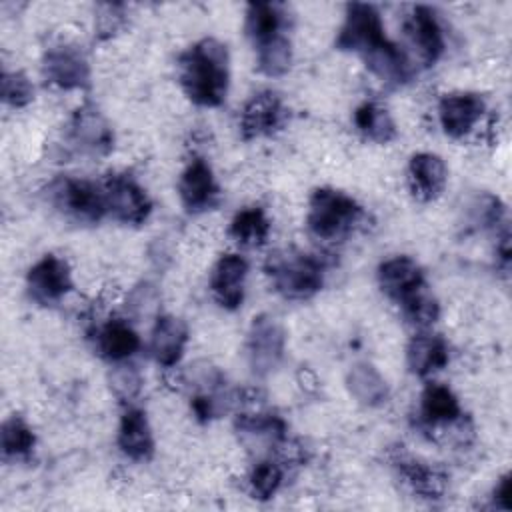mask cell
Wrapping results in <instances>:
<instances>
[{
	"mask_svg": "<svg viewBox=\"0 0 512 512\" xmlns=\"http://www.w3.org/2000/svg\"><path fill=\"white\" fill-rule=\"evenodd\" d=\"M178 82L186 98L202 108H216L230 86V56L226 44L202 38L178 56Z\"/></svg>",
	"mask_w": 512,
	"mask_h": 512,
	"instance_id": "6da1fadb",
	"label": "cell"
},
{
	"mask_svg": "<svg viewBox=\"0 0 512 512\" xmlns=\"http://www.w3.org/2000/svg\"><path fill=\"white\" fill-rule=\"evenodd\" d=\"M264 272L274 292L286 300H308L324 284V262L294 248L274 250L264 262Z\"/></svg>",
	"mask_w": 512,
	"mask_h": 512,
	"instance_id": "7a4b0ae2",
	"label": "cell"
},
{
	"mask_svg": "<svg viewBox=\"0 0 512 512\" xmlns=\"http://www.w3.org/2000/svg\"><path fill=\"white\" fill-rule=\"evenodd\" d=\"M364 218V208L342 190L324 186L316 188L308 198L306 226L318 240H344L362 224Z\"/></svg>",
	"mask_w": 512,
	"mask_h": 512,
	"instance_id": "3957f363",
	"label": "cell"
},
{
	"mask_svg": "<svg viewBox=\"0 0 512 512\" xmlns=\"http://www.w3.org/2000/svg\"><path fill=\"white\" fill-rule=\"evenodd\" d=\"M46 198L58 212L80 224H96L108 214L102 186L90 180L60 176L48 184Z\"/></svg>",
	"mask_w": 512,
	"mask_h": 512,
	"instance_id": "277c9868",
	"label": "cell"
},
{
	"mask_svg": "<svg viewBox=\"0 0 512 512\" xmlns=\"http://www.w3.org/2000/svg\"><path fill=\"white\" fill-rule=\"evenodd\" d=\"M386 42L388 38L384 34L382 16L372 4L352 2L346 6L344 22L334 42L336 50L354 52L364 58Z\"/></svg>",
	"mask_w": 512,
	"mask_h": 512,
	"instance_id": "5b68a950",
	"label": "cell"
},
{
	"mask_svg": "<svg viewBox=\"0 0 512 512\" xmlns=\"http://www.w3.org/2000/svg\"><path fill=\"white\" fill-rule=\"evenodd\" d=\"M244 350L254 376L264 378L272 374L280 366L286 350V332L278 318L272 314L254 316L246 334Z\"/></svg>",
	"mask_w": 512,
	"mask_h": 512,
	"instance_id": "8992f818",
	"label": "cell"
},
{
	"mask_svg": "<svg viewBox=\"0 0 512 512\" xmlns=\"http://www.w3.org/2000/svg\"><path fill=\"white\" fill-rule=\"evenodd\" d=\"M66 142L88 158H104L114 150V130L98 106H78L66 124Z\"/></svg>",
	"mask_w": 512,
	"mask_h": 512,
	"instance_id": "52a82bcc",
	"label": "cell"
},
{
	"mask_svg": "<svg viewBox=\"0 0 512 512\" xmlns=\"http://www.w3.org/2000/svg\"><path fill=\"white\" fill-rule=\"evenodd\" d=\"M108 214L128 226L144 224L152 214V200L144 186L130 174H110L100 184Z\"/></svg>",
	"mask_w": 512,
	"mask_h": 512,
	"instance_id": "ba28073f",
	"label": "cell"
},
{
	"mask_svg": "<svg viewBox=\"0 0 512 512\" xmlns=\"http://www.w3.org/2000/svg\"><path fill=\"white\" fill-rule=\"evenodd\" d=\"M74 288L68 262L56 254H44L26 272V292L40 306L62 302Z\"/></svg>",
	"mask_w": 512,
	"mask_h": 512,
	"instance_id": "9c48e42d",
	"label": "cell"
},
{
	"mask_svg": "<svg viewBox=\"0 0 512 512\" xmlns=\"http://www.w3.org/2000/svg\"><path fill=\"white\" fill-rule=\"evenodd\" d=\"M46 82L60 90H84L90 86V64L86 54L70 42H56L42 54Z\"/></svg>",
	"mask_w": 512,
	"mask_h": 512,
	"instance_id": "30bf717a",
	"label": "cell"
},
{
	"mask_svg": "<svg viewBox=\"0 0 512 512\" xmlns=\"http://www.w3.org/2000/svg\"><path fill=\"white\" fill-rule=\"evenodd\" d=\"M234 430L240 444L256 458L272 456L288 440V424L272 412L238 414Z\"/></svg>",
	"mask_w": 512,
	"mask_h": 512,
	"instance_id": "8fae6325",
	"label": "cell"
},
{
	"mask_svg": "<svg viewBox=\"0 0 512 512\" xmlns=\"http://www.w3.org/2000/svg\"><path fill=\"white\" fill-rule=\"evenodd\" d=\"M286 118L288 108L284 100L272 90H260L244 102L238 118V128L244 140L266 138L282 130Z\"/></svg>",
	"mask_w": 512,
	"mask_h": 512,
	"instance_id": "7c38bea8",
	"label": "cell"
},
{
	"mask_svg": "<svg viewBox=\"0 0 512 512\" xmlns=\"http://www.w3.org/2000/svg\"><path fill=\"white\" fill-rule=\"evenodd\" d=\"M402 28L408 46L422 66H434L442 58L446 50L444 30L430 6H414L404 18Z\"/></svg>",
	"mask_w": 512,
	"mask_h": 512,
	"instance_id": "4fadbf2b",
	"label": "cell"
},
{
	"mask_svg": "<svg viewBox=\"0 0 512 512\" xmlns=\"http://www.w3.org/2000/svg\"><path fill=\"white\" fill-rule=\"evenodd\" d=\"M178 198L190 214H204L218 204L220 186L204 158L190 160L182 170L178 178Z\"/></svg>",
	"mask_w": 512,
	"mask_h": 512,
	"instance_id": "5bb4252c",
	"label": "cell"
},
{
	"mask_svg": "<svg viewBox=\"0 0 512 512\" xmlns=\"http://www.w3.org/2000/svg\"><path fill=\"white\" fill-rule=\"evenodd\" d=\"M486 114V100L478 92H450L438 102V122L446 136H468Z\"/></svg>",
	"mask_w": 512,
	"mask_h": 512,
	"instance_id": "9a60e30c",
	"label": "cell"
},
{
	"mask_svg": "<svg viewBox=\"0 0 512 512\" xmlns=\"http://www.w3.org/2000/svg\"><path fill=\"white\" fill-rule=\"evenodd\" d=\"M248 278V262L236 252L222 254L210 270L212 298L224 310H238L244 302Z\"/></svg>",
	"mask_w": 512,
	"mask_h": 512,
	"instance_id": "2e32d148",
	"label": "cell"
},
{
	"mask_svg": "<svg viewBox=\"0 0 512 512\" xmlns=\"http://www.w3.org/2000/svg\"><path fill=\"white\" fill-rule=\"evenodd\" d=\"M376 280L386 298L400 304L426 286V276L412 256H392L380 262Z\"/></svg>",
	"mask_w": 512,
	"mask_h": 512,
	"instance_id": "e0dca14e",
	"label": "cell"
},
{
	"mask_svg": "<svg viewBox=\"0 0 512 512\" xmlns=\"http://www.w3.org/2000/svg\"><path fill=\"white\" fill-rule=\"evenodd\" d=\"M188 326L174 314H160L154 320L148 350L152 360L162 368H174L186 350Z\"/></svg>",
	"mask_w": 512,
	"mask_h": 512,
	"instance_id": "ac0fdd59",
	"label": "cell"
},
{
	"mask_svg": "<svg viewBox=\"0 0 512 512\" xmlns=\"http://www.w3.org/2000/svg\"><path fill=\"white\" fill-rule=\"evenodd\" d=\"M408 188L414 198L420 202H432L442 196L446 182H448V170L444 160L434 152H416L408 160Z\"/></svg>",
	"mask_w": 512,
	"mask_h": 512,
	"instance_id": "d6986e66",
	"label": "cell"
},
{
	"mask_svg": "<svg viewBox=\"0 0 512 512\" xmlns=\"http://www.w3.org/2000/svg\"><path fill=\"white\" fill-rule=\"evenodd\" d=\"M140 336L124 318H110L96 326L94 348L110 364L126 362L140 350Z\"/></svg>",
	"mask_w": 512,
	"mask_h": 512,
	"instance_id": "ffe728a7",
	"label": "cell"
},
{
	"mask_svg": "<svg viewBox=\"0 0 512 512\" xmlns=\"http://www.w3.org/2000/svg\"><path fill=\"white\" fill-rule=\"evenodd\" d=\"M116 444L120 452L132 462H146L154 454V434L144 410L126 406L120 416Z\"/></svg>",
	"mask_w": 512,
	"mask_h": 512,
	"instance_id": "44dd1931",
	"label": "cell"
},
{
	"mask_svg": "<svg viewBox=\"0 0 512 512\" xmlns=\"http://www.w3.org/2000/svg\"><path fill=\"white\" fill-rule=\"evenodd\" d=\"M420 424L426 428H446L462 420L464 412L458 396L440 382H428L420 394L418 404Z\"/></svg>",
	"mask_w": 512,
	"mask_h": 512,
	"instance_id": "7402d4cb",
	"label": "cell"
},
{
	"mask_svg": "<svg viewBox=\"0 0 512 512\" xmlns=\"http://www.w3.org/2000/svg\"><path fill=\"white\" fill-rule=\"evenodd\" d=\"M450 360L448 342L440 334L420 332L406 346V366L414 376L428 378L440 372Z\"/></svg>",
	"mask_w": 512,
	"mask_h": 512,
	"instance_id": "603a6c76",
	"label": "cell"
},
{
	"mask_svg": "<svg viewBox=\"0 0 512 512\" xmlns=\"http://www.w3.org/2000/svg\"><path fill=\"white\" fill-rule=\"evenodd\" d=\"M346 388L350 396L366 408H378L386 404L390 398V388L386 378L370 362H356L348 368Z\"/></svg>",
	"mask_w": 512,
	"mask_h": 512,
	"instance_id": "cb8c5ba5",
	"label": "cell"
},
{
	"mask_svg": "<svg viewBox=\"0 0 512 512\" xmlns=\"http://www.w3.org/2000/svg\"><path fill=\"white\" fill-rule=\"evenodd\" d=\"M362 60H364L366 68L380 82L390 84V86H400V84L408 82L412 76V62H410L408 54L392 40H388L386 44H382L380 48H376Z\"/></svg>",
	"mask_w": 512,
	"mask_h": 512,
	"instance_id": "d4e9b609",
	"label": "cell"
},
{
	"mask_svg": "<svg viewBox=\"0 0 512 512\" xmlns=\"http://www.w3.org/2000/svg\"><path fill=\"white\" fill-rule=\"evenodd\" d=\"M288 16L282 4L274 2H252L246 6L244 30L252 46H258L270 38L284 34Z\"/></svg>",
	"mask_w": 512,
	"mask_h": 512,
	"instance_id": "484cf974",
	"label": "cell"
},
{
	"mask_svg": "<svg viewBox=\"0 0 512 512\" xmlns=\"http://www.w3.org/2000/svg\"><path fill=\"white\" fill-rule=\"evenodd\" d=\"M398 474L404 478V482L418 494L420 498H440L446 490L448 478L438 468L428 466L426 462L414 460L410 456H400L396 462Z\"/></svg>",
	"mask_w": 512,
	"mask_h": 512,
	"instance_id": "4316f807",
	"label": "cell"
},
{
	"mask_svg": "<svg viewBox=\"0 0 512 512\" xmlns=\"http://www.w3.org/2000/svg\"><path fill=\"white\" fill-rule=\"evenodd\" d=\"M36 448V434L32 426L20 416L10 414L0 428V452L4 462H26Z\"/></svg>",
	"mask_w": 512,
	"mask_h": 512,
	"instance_id": "83f0119b",
	"label": "cell"
},
{
	"mask_svg": "<svg viewBox=\"0 0 512 512\" xmlns=\"http://www.w3.org/2000/svg\"><path fill=\"white\" fill-rule=\"evenodd\" d=\"M352 122L366 140L376 144H388L398 136V130L390 112L372 100H366L360 106H356L352 114Z\"/></svg>",
	"mask_w": 512,
	"mask_h": 512,
	"instance_id": "f1b7e54d",
	"label": "cell"
},
{
	"mask_svg": "<svg viewBox=\"0 0 512 512\" xmlns=\"http://www.w3.org/2000/svg\"><path fill=\"white\" fill-rule=\"evenodd\" d=\"M228 234L236 244L256 248L266 244L270 236V220L260 206H246L230 220Z\"/></svg>",
	"mask_w": 512,
	"mask_h": 512,
	"instance_id": "f546056e",
	"label": "cell"
},
{
	"mask_svg": "<svg viewBox=\"0 0 512 512\" xmlns=\"http://www.w3.org/2000/svg\"><path fill=\"white\" fill-rule=\"evenodd\" d=\"M256 50V64L264 76L278 78L284 76L292 66V42L286 34L270 38L258 46Z\"/></svg>",
	"mask_w": 512,
	"mask_h": 512,
	"instance_id": "4dcf8cb0",
	"label": "cell"
},
{
	"mask_svg": "<svg viewBox=\"0 0 512 512\" xmlns=\"http://www.w3.org/2000/svg\"><path fill=\"white\" fill-rule=\"evenodd\" d=\"M284 464L272 456L258 458L248 474V490L256 500H270L282 488Z\"/></svg>",
	"mask_w": 512,
	"mask_h": 512,
	"instance_id": "1f68e13d",
	"label": "cell"
},
{
	"mask_svg": "<svg viewBox=\"0 0 512 512\" xmlns=\"http://www.w3.org/2000/svg\"><path fill=\"white\" fill-rule=\"evenodd\" d=\"M398 306H400V312L406 318V322H410L416 328H426V326L434 324L440 316V302L436 300V296L432 294L428 284L424 288H420L418 292H414L412 296H408Z\"/></svg>",
	"mask_w": 512,
	"mask_h": 512,
	"instance_id": "d6a6232c",
	"label": "cell"
},
{
	"mask_svg": "<svg viewBox=\"0 0 512 512\" xmlns=\"http://www.w3.org/2000/svg\"><path fill=\"white\" fill-rule=\"evenodd\" d=\"M0 96L8 108H14V110L26 108L34 100V84L22 70L2 68Z\"/></svg>",
	"mask_w": 512,
	"mask_h": 512,
	"instance_id": "836d02e7",
	"label": "cell"
},
{
	"mask_svg": "<svg viewBox=\"0 0 512 512\" xmlns=\"http://www.w3.org/2000/svg\"><path fill=\"white\" fill-rule=\"evenodd\" d=\"M128 22L126 6L124 4H98L94 12V38L106 42L114 38Z\"/></svg>",
	"mask_w": 512,
	"mask_h": 512,
	"instance_id": "e575fe53",
	"label": "cell"
},
{
	"mask_svg": "<svg viewBox=\"0 0 512 512\" xmlns=\"http://www.w3.org/2000/svg\"><path fill=\"white\" fill-rule=\"evenodd\" d=\"M110 388L116 394V398H120L122 402H132L142 388V374L140 370L126 362H118L114 364L112 372H110Z\"/></svg>",
	"mask_w": 512,
	"mask_h": 512,
	"instance_id": "d590c367",
	"label": "cell"
},
{
	"mask_svg": "<svg viewBox=\"0 0 512 512\" xmlns=\"http://www.w3.org/2000/svg\"><path fill=\"white\" fill-rule=\"evenodd\" d=\"M502 218H504V206L492 194L478 196L470 206V220L478 228H490V226L502 224Z\"/></svg>",
	"mask_w": 512,
	"mask_h": 512,
	"instance_id": "8d00e7d4",
	"label": "cell"
},
{
	"mask_svg": "<svg viewBox=\"0 0 512 512\" xmlns=\"http://www.w3.org/2000/svg\"><path fill=\"white\" fill-rule=\"evenodd\" d=\"M492 504L500 510H510V474H504L494 490H492Z\"/></svg>",
	"mask_w": 512,
	"mask_h": 512,
	"instance_id": "74e56055",
	"label": "cell"
},
{
	"mask_svg": "<svg viewBox=\"0 0 512 512\" xmlns=\"http://www.w3.org/2000/svg\"><path fill=\"white\" fill-rule=\"evenodd\" d=\"M496 262L504 272H508V268H510V230H508V226H504L498 236Z\"/></svg>",
	"mask_w": 512,
	"mask_h": 512,
	"instance_id": "f35d334b",
	"label": "cell"
}]
</instances>
